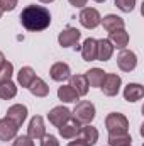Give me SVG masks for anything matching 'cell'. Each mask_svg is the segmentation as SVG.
Instances as JSON below:
<instances>
[{
	"label": "cell",
	"instance_id": "1",
	"mask_svg": "<svg viewBox=\"0 0 144 146\" xmlns=\"http://www.w3.org/2000/svg\"><path fill=\"white\" fill-rule=\"evenodd\" d=\"M20 22L27 31L39 33L44 31L46 27H49L51 24V14L46 7L41 5H27L22 12H20Z\"/></svg>",
	"mask_w": 144,
	"mask_h": 146
},
{
	"label": "cell",
	"instance_id": "2",
	"mask_svg": "<svg viewBox=\"0 0 144 146\" xmlns=\"http://www.w3.org/2000/svg\"><path fill=\"white\" fill-rule=\"evenodd\" d=\"M71 115L80 124H92V121L95 119V106L90 100H80L76 102Z\"/></svg>",
	"mask_w": 144,
	"mask_h": 146
},
{
	"label": "cell",
	"instance_id": "3",
	"mask_svg": "<svg viewBox=\"0 0 144 146\" xmlns=\"http://www.w3.org/2000/svg\"><path fill=\"white\" fill-rule=\"evenodd\" d=\"M105 127H107L108 134H120V133H127L129 131V121L124 114L119 112H112L105 117Z\"/></svg>",
	"mask_w": 144,
	"mask_h": 146
},
{
	"label": "cell",
	"instance_id": "4",
	"mask_svg": "<svg viewBox=\"0 0 144 146\" xmlns=\"http://www.w3.org/2000/svg\"><path fill=\"white\" fill-rule=\"evenodd\" d=\"M80 37H81V33H80L76 27L68 26V27H65V29L59 33L58 42H59V46H63V48H75V49H80V46H78Z\"/></svg>",
	"mask_w": 144,
	"mask_h": 146
},
{
	"label": "cell",
	"instance_id": "5",
	"mask_svg": "<svg viewBox=\"0 0 144 146\" xmlns=\"http://www.w3.org/2000/svg\"><path fill=\"white\" fill-rule=\"evenodd\" d=\"M78 19H80V24L87 29H95L97 26H100V21H102L100 12L93 7H83Z\"/></svg>",
	"mask_w": 144,
	"mask_h": 146
},
{
	"label": "cell",
	"instance_id": "6",
	"mask_svg": "<svg viewBox=\"0 0 144 146\" xmlns=\"http://www.w3.org/2000/svg\"><path fill=\"white\" fill-rule=\"evenodd\" d=\"M117 66L122 72H132L137 66V56L134 51L131 49H120V53L117 54Z\"/></svg>",
	"mask_w": 144,
	"mask_h": 146
},
{
	"label": "cell",
	"instance_id": "7",
	"mask_svg": "<svg viewBox=\"0 0 144 146\" xmlns=\"http://www.w3.org/2000/svg\"><path fill=\"white\" fill-rule=\"evenodd\" d=\"M120 85H122V78H120L119 75H115V73H107L105 78H104V82H102V85H100V88H102V92H104L105 95L115 97V95L119 94V90H120Z\"/></svg>",
	"mask_w": 144,
	"mask_h": 146
},
{
	"label": "cell",
	"instance_id": "8",
	"mask_svg": "<svg viewBox=\"0 0 144 146\" xmlns=\"http://www.w3.org/2000/svg\"><path fill=\"white\" fill-rule=\"evenodd\" d=\"M70 117H71V110L68 109V107H63V106H58V107L51 109L49 114H48V119H49V122H51L54 127H59V126L65 124Z\"/></svg>",
	"mask_w": 144,
	"mask_h": 146
},
{
	"label": "cell",
	"instance_id": "9",
	"mask_svg": "<svg viewBox=\"0 0 144 146\" xmlns=\"http://www.w3.org/2000/svg\"><path fill=\"white\" fill-rule=\"evenodd\" d=\"M80 127H81V124L71 115L65 124H61V126L58 127V131H59V136H61V138H65V139H73V138L78 136Z\"/></svg>",
	"mask_w": 144,
	"mask_h": 146
},
{
	"label": "cell",
	"instance_id": "10",
	"mask_svg": "<svg viewBox=\"0 0 144 146\" xmlns=\"http://www.w3.org/2000/svg\"><path fill=\"white\" fill-rule=\"evenodd\" d=\"M46 134V126H44V119L41 115H34L27 126V136L31 139H41Z\"/></svg>",
	"mask_w": 144,
	"mask_h": 146
},
{
	"label": "cell",
	"instance_id": "11",
	"mask_svg": "<svg viewBox=\"0 0 144 146\" xmlns=\"http://www.w3.org/2000/svg\"><path fill=\"white\" fill-rule=\"evenodd\" d=\"M7 119H10L12 122H15L19 127L24 124V121L27 119V107L26 106H22V104H14V106H10L9 110H7V115H5Z\"/></svg>",
	"mask_w": 144,
	"mask_h": 146
},
{
	"label": "cell",
	"instance_id": "12",
	"mask_svg": "<svg viewBox=\"0 0 144 146\" xmlns=\"http://www.w3.org/2000/svg\"><path fill=\"white\" fill-rule=\"evenodd\" d=\"M19 126L15 122H12L10 119L3 117L0 119V141H10L17 136Z\"/></svg>",
	"mask_w": 144,
	"mask_h": 146
},
{
	"label": "cell",
	"instance_id": "13",
	"mask_svg": "<svg viewBox=\"0 0 144 146\" xmlns=\"http://www.w3.org/2000/svg\"><path fill=\"white\" fill-rule=\"evenodd\" d=\"M49 75H51V78L54 82H65V80H68L71 76V70H70V66L66 63L58 61L49 68Z\"/></svg>",
	"mask_w": 144,
	"mask_h": 146
},
{
	"label": "cell",
	"instance_id": "14",
	"mask_svg": "<svg viewBox=\"0 0 144 146\" xmlns=\"http://www.w3.org/2000/svg\"><path fill=\"white\" fill-rule=\"evenodd\" d=\"M76 138H80L87 146H93L98 141V131H97V127H93L90 124H85L83 127H80V133H78Z\"/></svg>",
	"mask_w": 144,
	"mask_h": 146
},
{
	"label": "cell",
	"instance_id": "15",
	"mask_svg": "<svg viewBox=\"0 0 144 146\" xmlns=\"http://www.w3.org/2000/svg\"><path fill=\"white\" fill-rule=\"evenodd\" d=\"M68 80H70V87L78 94V97H83L88 94V82L85 75H71Z\"/></svg>",
	"mask_w": 144,
	"mask_h": 146
},
{
	"label": "cell",
	"instance_id": "16",
	"mask_svg": "<svg viewBox=\"0 0 144 146\" xmlns=\"http://www.w3.org/2000/svg\"><path fill=\"white\" fill-rule=\"evenodd\" d=\"M81 58L85 61H95L97 60V39L88 37L81 44Z\"/></svg>",
	"mask_w": 144,
	"mask_h": 146
},
{
	"label": "cell",
	"instance_id": "17",
	"mask_svg": "<svg viewBox=\"0 0 144 146\" xmlns=\"http://www.w3.org/2000/svg\"><path fill=\"white\" fill-rule=\"evenodd\" d=\"M107 39L112 42L114 48H119V49H124V48L129 44V34H127L126 29H117V31L108 33Z\"/></svg>",
	"mask_w": 144,
	"mask_h": 146
},
{
	"label": "cell",
	"instance_id": "18",
	"mask_svg": "<svg viewBox=\"0 0 144 146\" xmlns=\"http://www.w3.org/2000/svg\"><path fill=\"white\" fill-rule=\"evenodd\" d=\"M114 54V46L108 39H98L97 41V60L98 61H108Z\"/></svg>",
	"mask_w": 144,
	"mask_h": 146
},
{
	"label": "cell",
	"instance_id": "19",
	"mask_svg": "<svg viewBox=\"0 0 144 146\" xmlns=\"http://www.w3.org/2000/svg\"><path fill=\"white\" fill-rule=\"evenodd\" d=\"M144 97V88L141 83H129L124 88V99L127 102H137Z\"/></svg>",
	"mask_w": 144,
	"mask_h": 146
},
{
	"label": "cell",
	"instance_id": "20",
	"mask_svg": "<svg viewBox=\"0 0 144 146\" xmlns=\"http://www.w3.org/2000/svg\"><path fill=\"white\" fill-rule=\"evenodd\" d=\"M100 24L104 26V29H105L107 33L117 31V29H124V19L119 17V15H115V14H108V15H105V17L100 21Z\"/></svg>",
	"mask_w": 144,
	"mask_h": 146
},
{
	"label": "cell",
	"instance_id": "21",
	"mask_svg": "<svg viewBox=\"0 0 144 146\" xmlns=\"http://www.w3.org/2000/svg\"><path fill=\"white\" fill-rule=\"evenodd\" d=\"M36 78V72L31 68V66H22L19 73H17V82L24 87V88H29V85L34 82Z\"/></svg>",
	"mask_w": 144,
	"mask_h": 146
},
{
	"label": "cell",
	"instance_id": "22",
	"mask_svg": "<svg viewBox=\"0 0 144 146\" xmlns=\"http://www.w3.org/2000/svg\"><path fill=\"white\" fill-rule=\"evenodd\" d=\"M105 75H107V73L104 72L102 68H92V70H88L87 75H85V76H87V82H88V87H98V88H100V85H102Z\"/></svg>",
	"mask_w": 144,
	"mask_h": 146
},
{
	"label": "cell",
	"instance_id": "23",
	"mask_svg": "<svg viewBox=\"0 0 144 146\" xmlns=\"http://www.w3.org/2000/svg\"><path fill=\"white\" fill-rule=\"evenodd\" d=\"M29 92H31L32 95H36V97H46V95L49 94V87H48V83H46L42 78L36 76L34 82L29 85Z\"/></svg>",
	"mask_w": 144,
	"mask_h": 146
},
{
	"label": "cell",
	"instance_id": "24",
	"mask_svg": "<svg viewBox=\"0 0 144 146\" xmlns=\"http://www.w3.org/2000/svg\"><path fill=\"white\" fill-rule=\"evenodd\" d=\"M17 95V85L12 80H5L0 82V99L3 100H10Z\"/></svg>",
	"mask_w": 144,
	"mask_h": 146
},
{
	"label": "cell",
	"instance_id": "25",
	"mask_svg": "<svg viewBox=\"0 0 144 146\" xmlns=\"http://www.w3.org/2000/svg\"><path fill=\"white\" fill-rule=\"evenodd\" d=\"M58 99L63 100V102H76V100H80L78 94L73 90L70 85H61L58 88Z\"/></svg>",
	"mask_w": 144,
	"mask_h": 146
},
{
	"label": "cell",
	"instance_id": "26",
	"mask_svg": "<svg viewBox=\"0 0 144 146\" xmlns=\"http://www.w3.org/2000/svg\"><path fill=\"white\" fill-rule=\"evenodd\" d=\"M132 141L129 133H120V134H108V146H129Z\"/></svg>",
	"mask_w": 144,
	"mask_h": 146
},
{
	"label": "cell",
	"instance_id": "27",
	"mask_svg": "<svg viewBox=\"0 0 144 146\" xmlns=\"http://www.w3.org/2000/svg\"><path fill=\"white\" fill-rule=\"evenodd\" d=\"M12 73H14V65L10 61H5L0 68V82H5V80H10L12 78Z\"/></svg>",
	"mask_w": 144,
	"mask_h": 146
},
{
	"label": "cell",
	"instance_id": "28",
	"mask_svg": "<svg viewBox=\"0 0 144 146\" xmlns=\"http://www.w3.org/2000/svg\"><path fill=\"white\" fill-rule=\"evenodd\" d=\"M115 7L122 12H132L136 7V0H115Z\"/></svg>",
	"mask_w": 144,
	"mask_h": 146
},
{
	"label": "cell",
	"instance_id": "29",
	"mask_svg": "<svg viewBox=\"0 0 144 146\" xmlns=\"http://www.w3.org/2000/svg\"><path fill=\"white\" fill-rule=\"evenodd\" d=\"M41 146H59V141L53 134H44L41 138Z\"/></svg>",
	"mask_w": 144,
	"mask_h": 146
},
{
	"label": "cell",
	"instance_id": "30",
	"mask_svg": "<svg viewBox=\"0 0 144 146\" xmlns=\"http://www.w3.org/2000/svg\"><path fill=\"white\" fill-rule=\"evenodd\" d=\"M17 7V0H0V9L3 12H10Z\"/></svg>",
	"mask_w": 144,
	"mask_h": 146
},
{
	"label": "cell",
	"instance_id": "31",
	"mask_svg": "<svg viewBox=\"0 0 144 146\" xmlns=\"http://www.w3.org/2000/svg\"><path fill=\"white\" fill-rule=\"evenodd\" d=\"M14 146H34V141L29 136H19V138H15Z\"/></svg>",
	"mask_w": 144,
	"mask_h": 146
},
{
	"label": "cell",
	"instance_id": "32",
	"mask_svg": "<svg viewBox=\"0 0 144 146\" xmlns=\"http://www.w3.org/2000/svg\"><path fill=\"white\" fill-rule=\"evenodd\" d=\"M70 3H71L73 7H78V9H83L85 5H87V2L88 0H68Z\"/></svg>",
	"mask_w": 144,
	"mask_h": 146
},
{
	"label": "cell",
	"instance_id": "33",
	"mask_svg": "<svg viewBox=\"0 0 144 146\" xmlns=\"http://www.w3.org/2000/svg\"><path fill=\"white\" fill-rule=\"evenodd\" d=\"M73 139H75V141H70V143H68V146H87L83 141H81V139H80V138H73Z\"/></svg>",
	"mask_w": 144,
	"mask_h": 146
},
{
	"label": "cell",
	"instance_id": "34",
	"mask_svg": "<svg viewBox=\"0 0 144 146\" xmlns=\"http://www.w3.org/2000/svg\"><path fill=\"white\" fill-rule=\"evenodd\" d=\"M5 61H7V60H5V56H3V53L0 51V68H2V65H3Z\"/></svg>",
	"mask_w": 144,
	"mask_h": 146
},
{
	"label": "cell",
	"instance_id": "35",
	"mask_svg": "<svg viewBox=\"0 0 144 146\" xmlns=\"http://www.w3.org/2000/svg\"><path fill=\"white\" fill-rule=\"evenodd\" d=\"M39 2H42V3H51V2H54V0H39Z\"/></svg>",
	"mask_w": 144,
	"mask_h": 146
},
{
	"label": "cell",
	"instance_id": "36",
	"mask_svg": "<svg viewBox=\"0 0 144 146\" xmlns=\"http://www.w3.org/2000/svg\"><path fill=\"white\" fill-rule=\"evenodd\" d=\"M95 2H98V3H102V2H105V0H95Z\"/></svg>",
	"mask_w": 144,
	"mask_h": 146
},
{
	"label": "cell",
	"instance_id": "37",
	"mask_svg": "<svg viewBox=\"0 0 144 146\" xmlns=\"http://www.w3.org/2000/svg\"><path fill=\"white\" fill-rule=\"evenodd\" d=\"M2 14H3V10H2V9H0V17H2Z\"/></svg>",
	"mask_w": 144,
	"mask_h": 146
},
{
	"label": "cell",
	"instance_id": "38",
	"mask_svg": "<svg viewBox=\"0 0 144 146\" xmlns=\"http://www.w3.org/2000/svg\"><path fill=\"white\" fill-rule=\"evenodd\" d=\"M129 146H132V145H129Z\"/></svg>",
	"mask_w": 144,
	"mask_h": 146
}]
</instances>
